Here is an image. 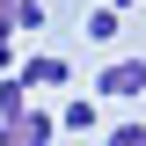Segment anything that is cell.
<instances>
[{"mask_svg": "<svg viewBox=\"0 0 146 146\" xmlns=\"http://www.w3.org/2000/svg\"><path fill=\"white\" fill-rule=\"evenodd\" d=\"M102 7H117V15H131V7H139V0H102Z\"/></svg>", "mask_w": 146, "mask_h": 146, "instance_id": "8fae6325", "label": "cell"}, {"mask_svg": "<svg viewBox=\"0 0 146 146\" xmlns=\"http://www.w3.org/2000/svg\"><path fill=\"white\" fill-rule=\"evenodd\" d=\"M131 95H146V58H110L95 73V102H131Z\"/></svg>", "mask_w": 146, "mask_h": 146, "instance_id": "6da1fadb", "label": "cell"}, {"mask_svg": "<svg viewBox=\"0 0 146 146\" xmlns=\"http://www.w3.org/2000/svg\"><path fill=\"white\" fill-rule=\"evenodd\" d=\"M139 139H146V124H110L102 131V146H139Z\"/></svg>", "mask_w": 146, "mask_h": 146, "instance_id": "ba28073f", "label": "cell"}, {"mask_svg": "<svg viewBox=\"0 0 146 146\" xmlns=\"http://www.w3.org/2000/svg\"><path fill=\"white\" fill-rule=\"evenodd\" d=\"M139 146H146V139H139Z\"/></svg>", "mask_w": 146, "mask_h": 146, "instance_id": "7c38bea8", "label": "cell"}, {"mask_svg": "<svg viewBox=\"0 0 146 146\" xmlns=\"http://www.w3.org/2000/svg\"><path fill=\"white\" fill-rule=\"evenodd\" d=\"M58 131H102V110L95 102H66L58 110Z\"/></svg>", "mask_w": 146, "mask_h": 146, "instance_id": "277c9868", "label": "cell"}, {"mask_svg": "<svg viewBox=\"0 0 146 146\" xmlns=\"http://www.w3.org/2000/svg\"><path fill=\"white\" fill-rule=\"evenodd\" d=\"M15 124H22V139H29V146H51V139H58V117H51V110H36V102L22 110Z\"/></svg>", "mask_w": 146, "mask_h": 146, "instance_id": "3957f363", "label": "cell"}, {"mask_svg": "<svg viewBox=\"0 0 146 146\" xmlns=\"http://www.w3.org/2000/svg\"><path fill=\"white\" fill-rule=\"evenodd\" d=\"M15 73H22V88H36V95H51V88H66L73 80V66L58 51H29V58H15Z\"/></svg>", "mask_w": 146, "mask_h": 146, "instance_id": "7a4b0ae2", "label": "cell"}, {"mask_svg": "<svg viewBox=\"0 0 146 146\" xmlns=\"http://www.w3.org/2000/svg\"><path fill=\"white\" fill-rule=\"evenodd\" d=\"M15 58H22V51H15V36L0 29V73H15Z\"/></svg>", "mask_w": 146, "mask_h": 146, "instance_id": "9c48e42d", "label": "cell"}, {"mask_svg": "<svg viewBox=\"0 0 146 146\" xmlns=\"http://www.w3.org/2000/svg\"><path fill=\"white\" fill-rule=\"evenodd\" d=\"M0 146H29V139H22V124H15V117H0Z\"/></svg>", "mask_w": 146, "mask_h": 146, "instance_id": "30bf717a", "label": "cell"}, {"mask_svg": "<svg viewBox=\"0 0 146 146\" xmlns=\"http://www.w3.org/2000/svg\"><path fill=\"white\" fill-rule=\"evenodd\" d=\"M44 22H51V7H44V0H15V36H36Z\"/></svg>", "mask_w": 146, "mask_h": 146, "instance_id": "8992f818", "label": "cell"}, {"mask_svg": "<svg viewBox=\"0 0 146 146\" xmlns=\"http://www.w3.org/2000/svg\"><path fill=\"white\" fill-rule=\"evenodd\" d=\"M29 110V88H22V73H0V117H22Z\"/></svg>", "mask_w": 146, "mask_h": 146, "instance_id": "5b68a950", "label": "cell"}, {"mask_svg": "<svg viewBox=\"0 0 146 146\" xmlns=\"http://www.w3.org/2000/svg\"><path fill=\"white\" fill-rule=\"evenodd\" d=\"M117 29H124L117 7H95V15H88V36H95V44H117Z\"/></svg>", "mask_w": 146, "mask_h": 146, "instance_id": "52a82bcc", "label": "cell"}]
</instances>
